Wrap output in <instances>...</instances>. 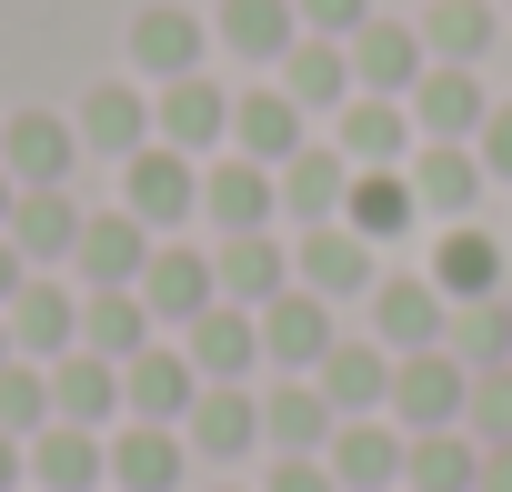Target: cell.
I'll use <instances>...</instances> for the list:
<instances>
[{
  "label": "cell",
  "instance_id": "7bdbcfd3",
  "mask_svg": "<svg viewBox=\"0 0 512 492\" xmlns=\"http://www.w3.org/2000/svg\"><path fill=\"white\" fill-rule=\"evenodd\" d=\"M482 171H502V181H512V111H492V121H482Z\"/></svg>",
  "mask_w": 512,
  "mask_h": 492
},
{
  "label": "cell",
  "instance_id": "ac0fdd59",
  "mask_svg": "<svg viewBox=\"0 0 512 492\" xmlns=\"http://www.w3.org/2000/svg\"><path fill=\"white\" fill-rule=\"evenodd\" d=\"M51 422H81V432L121 422V362H101V352H61V362H51Z\"/></svg>",
  "mask_w": 512,
  "mask_h": 492
},
{
  "label": "cell",
  "instance_id": "8d00e7d4",
  "mask_svg": "<svg viewBox=\"0 0 512 492\" xmlns=\"http://www.w3.org/2000/svg\"><path fill=\"white\" fill-rule=\"evenodd\" d=\"M442 352L462 372H502L512 362V302H462V322L442 332Z\"/></svg>",
  "mask_w": 512,
  "mask_h": 492
},
{
  "label": "cell",
  "instance_id": "f1b7e54d",
  "mask_svg": "<svg viewBox=\"0 0 512 492\" xmlns=\"http://www.w3.org/2000/svg\"><path fill=\"white\" fill-rule=\"evenodd\" d=\"M372 322H382V342H392V352H432V342L452 332L432 282H382V292H372Z\"/></svg>",
  "mask_w": 512,
  "mask_h": 492
},
{
  "label": "cell",
  "instance_id": "836d02e7",
  "mask_svg": "<svg viewBox=\"0 0 512 492\" xmlns=\"http://www.w3.org/2000/svg\"><path fill=\"white\" fill-rule=\"evenodd\" d=\"M412 181H392V171H352V191H342V221L362 231V241H392V231H412Z\"/></svg>",
  "mask_w": 512,
  "mask_h": 492
},
{
  "label": "cell",
  "instance_id": "c3c4849f",
  "mask_svg": "<svg viewBox=\"0 0 512 492\" xmlns=\"http://www.w3.org/2000/svg\"><path fill=\"white\" fill-rule=\"evenodd\" d=\"M0 362H11V322H0Z\"/></svg>",
  "mask_w": 512,
  "mask_h": 492
},
{
  "label": "cell",
  "instance_id": "9c48e42d",
  "mask_svg": "<svg viewBox=\"0 0 512 492\" xmlns=\"http://www.w3.org/2000/svg\"><path fill=\"white\" fill-rule=\"evenodd\" d=\"M322 462H332V482H342V492H402L412 442H402L382 412H362V422H342V432H332V452H322Z\"/></svg>",
  "mask_w": 512,
  "mask_h": 492
},
{
  "label": "cell",
  "instance_id": "ee69618b",
  "mask_svg": "<svg viewBox=\"0 0 512 492\" xmlns=\"http://www.w3.org/2000/svg\"><path fill=\"white\" fill-rule=\"evenodd\" d=\"M21 482H31V442H21V432H0V492H21Z\"/></svg>",
  "mask_w": 512,
  "mask_h": 492
},
{
  "label": "cell",
  "instance_id": "d590c367",
  "mask_svg": "<svg viewBox=\"0 0 512 492\" xmlns=\"http://www.w3.org/2000/svg\"><path fill=\"white\" fill-rule=\"evenodd\" d=\"M292 0H221V41L241 51V61H282L292 51Z\"/></svg>",
  "mask_w": 512,
  "mask_h": 492
},
{
  "label": "cell",
  "instance_id": "6da1fadb",
  "mask_svg": "<svg viewBox=\"0 0 512 492\" xmlns=\"http://www.w3.org/2000/svg\"><path fill=\"white\" fill-rule=\"evenodd\" d=\"M121 211H131V221H151V231L191 221V211H201V161H191V151H171V141H141V151L121 161Z\"/></svg>",
  "mask_w": 512,
  "mask_h": 492
},
{
  "label": "cell",
  "instance_id": "4316f807",
  "mask_svg": "<svg viewBox=\"0 0 512 492\" xmlns=\"http://www.w3.org/2000/svg\"><path fill=\"white\" fill-rule=\"evenodd\" d=\"M231 141H241L251 161L282 171V161L302 151V101H292V91H241V101H231Z\"/></svg>",
  "mask_w": 512,
  "mask_h": 492
},
{
  "label": "cell",
  "instance_id": "8992f818",
  "mask_svg": "<svg viewBox=\"0 0 512 492\" xmlns=\"http://www.w3.org/2000/svg\"><path fill=\"white\" fill-rule=\"evenodd\" d=\"M181 442L201 452V462H241L251 442H262V392H241V382H201V402L181 412Z\"/></svg>",
  "mask_w": 512,
  "mask_h": 492
},
{
  "label": "cell",
  "instance_id": "7a4b0ae2",
  "mask_svg": "<svg viewBox=\"0 0 512 492\" xmlns=\"http://www.w3.org/2000/svg\"><path fill=\"white\" fill-rule=\"evenodd\" d=\"M462 402H472V372H462L442 342L392 362V422H412V432H462Z\"/></svg>",
  "mask_w": 512,
  "mask_h": 492
},
{
  "label": "cell",
  "instance_id": "74e56055",
  "mask_svg": "<svg viewBox=\"0 0 512 492\" xmlns=\"http://www.w3.org/2000/svg\"><path fill=\"white\" fill-rule=\"evenodd\" d=\"M51 422V362H31V352H11V362H0V432H41Z\"/></svg>",
  "mask_w": 512,
  "mask_h": 492
},
{
  "label": "cell",
  "instance_id": "83f0119b",
  "mask_svg": "<svg viewBox=\"0 0 512 492\" xmlns=\"http://www.w3.org/2000/svg\"><path fill=\"white\" fill-rule=\"evenodd\" d=\"M492 282H502V252H492V231L452 221V231H442V252H432V292H442V302H492Z\"/></svg>",
  "mask_w": 512,
  "mask_h": 492
},
{
  "label": "cell",
  "instance_id": "7c38bea8",
  "mask_svg": "<svg viewBox=\"0 0 512 492\" xmlns=\"http://www.w3.org/2000/svg\"><path fill=\"white\" fill-rule=\"evenodd\" d=\"M81 282L91 292H141V262H151V221H131V211H91L81 221Z\"/></svg>",
  "mask_w": 512,
  "mask_h": 492
},
{
  "label": "cell",
  "instance_id": "4dcf8cb0",
  "mask_svg": "<svg viewBox=\"0 0 512 492\" xmlns=\"http://www.w3.org/2000/svg\"><path fill=\"white\" fill-rule=\"evenodd\" d=\"M282 91H292L302 111H342V101H352V51H332V41H292V51H282Z\"/></svg>",
  "mask_w": 512,
  "mask_h": 492
},
{
  "label": "cell",
  "instance_id": "7dc6e473",
  "mask_svg": "<svg viewBox=\"0 0 512 492\" xmlns=\"http://www.w3.org/2000/svg\"><path fill=\"white\" fill-rule=\"evenodd\" d=\"M11 201H21V181H11V171H0V231H11Z\"/></svg>",
  "mask_w": 512,
  "mask_h": 492
},
{
  "label": "cell",
  "instance_id": "5bb4252c",
  "mask_svg": "<svg viewBox=\"0 0 512 492\" xmlns=\"http://www.w3.org/2000/svg\"><path fill=\"white\" fill-rule=\"evenodd\" d=\"M221 131H231V91H211L201 71L191 81H161V101H151V141H171V151H221Z\"/></svg>",
  "mask_w": 512,
  "mask_h": 492
},
{
  "label": "cell",
  "instance_id": "d6986e66",
  "mask_svg": "<svg viewBox=\"0 0 512 492\" xmlns=\"http://www.w3.org/2000/svg\"><path fill=\"white\" fill-rule=\"evenodd\" d=\"M181 422H131L111 432V492H181Z\"/></svg>",
  "mask_w": 512,
  "mask_h": 492
},
{
  "label": "cell",
  "instance_id": "1f68e13d",
  "mask_svg": "<svg viewBox=\"0 0 512 492\" xmlns=\"http://www.w3.org/2000/svg\"><path fill=\"white\" fill-rule=\"evenodd\" d=\"M342 191H352V161H342V151H312V141H302V151L282 161V211L332 221V211H342Z\"/></svg>",
  "mask_w": 512,
  "mask_h": 492
},
{
  "label": "cell",
  "instance_id": "f6af8a7d",
  "mask_svg": "<svg viewBox=\"0 0 512 492\" xmlns=\"http://www.w3.org/2000/svg\"><path fill=\"white\" fill-rule=\"evenodd\" d=\"M21 282H31V262H21V241L0 231V312H11V292H21Z\"/></svg>",
  "mask_w": 512,
  "mask_h": 492
},
{
  "label": "cell",
  "instance_id": "cb8c5ba5",
  "mask_svg": "<svg viewBox=\"0 0 512 492\" xmlns=\"http://www.w3.org/2000/svg\"><path fill=\"white\" fill-rule=\"evenodd\" d=\"M352 81L382 91V101H402V91L422 81V31H402V21H362V31H352Z\"/></svg>",
  "mask_w": 512,
  "mask_h": 492
},
{
  "label": "cell",
  "instance_id": "484cf974",
  "mask_svg": "<svg viewBox=\"0 0 512 492\" xmlns=\"http://www.w3.org/2000/svg\"><path fill=\"white\" fill-rule=\"evenodd\" d=\"M402 151H412V111L402 101H382V91L372 101H342V161L352 171H392Z\"/></svg>",
  "mask_w": 512,
  "mask_h": 492
},
{
  "label": "cell",
  "instance_id": "44dd1931",
  "mask_svg": "<svg viewBox=\"0 0 512 492\" xmlns=\"http://www.w3.org/2000/svg\"><path fill=\"white\" fill-rule=\"evenodd\" d=\"M312 382H322V402H332L342 422H362V412L392 402V362H382V342H332Z\"/></svg>",
  "mask_w": 512,
  "mask_h": 492
},
{
  "label": "cell",
  "instance_id": "7402d4cb",
  "mask_svg": "<svg viewBox=\"0 0 512 492\" xmlns=\"http://www.w3.org/2000/svg\"><path fill=\"white\" fill-rule=\"evenodd\" d=\"M332 432H342V412L322 402V382H272L262 392V442H282V452H332Z\"/></svg>",
  "mask_w": 512,
  "mask_h": 492
},
{
  "label": "cell",
  "instance_id": "e575fe53",
  "mask_svg": "<svg viewBox=\"0 0 512 492\" xmlns=\"http://www.w3.org/2000/svg\"><path fill=\"white\" fill-rule=\"evenodd\" d=\"M482 482V452L462 432H412V462H402V492H472Z\"/></svg>",
  "mask_w": 512,
  "mask_h": 492
},
{
  "label": "cell",
  "instance_id": "681fc988",
  "mask_svg": "<svg viewBox=\"0 0 512 492\" xmlns=\"http://www.w3.org/2000/svg\"><path fill=\"white\" fill-rule=\"evenodd\" d=\"M211 492H241V482H211Z\"/></svg>",
  "mask_w": 512,
  "mask_h": 492
},
{
  "label": "cell",
  "instance_id": "f35d334b",
  "mask_svg": "<svg viewBox=\"0 0 512 492\" xmlns=\"http://www.w3.org/2000/svg\"><path fill=\"white\" fill-rule=\"evenodd\" d=\"M422 51H442V61H482V51H492V11H482V0H432Z\"/></svg>",
  "mask_w": 512,
  "mask_h": 492
},
{
  "label": "cell",
  "instance_id": "52a82bcc",
  "mask_svg": "<svg viewBox=\"0 0 512 492\" xmlns=\"http://www.w3.org/2000/svg\"><path fill=\"white\" fill-rule=\"evenodd\" d=\"M181 352H191L201 382H251V362H262V312L211 302L201 322H181Z\"/></svg>",
  "mask_w": 512,
  "mask_h": 492
},
{
  "label": "cell",
  "instance_id": "60d3db41",
  "mask_svg": "<svg viewBox=\"0 0 512 492\" xmlns=\"http://www.w3.org/2000/svg\"><path fill=\"white\" fill-rule=\"evenodd\" d=\"M262 492H342V482H332V462H322V452H282Z\"/></svg>",
  "mask_w": 512,
  "mask_h": 492
},
{
  "label": "cell",
  "instance_id": "2e32d148",
  "mask_svg": "<svg viewBox=\"0 0 512 492\" xmlns=\"http://www.w3.org/2000/svg\"><path fill=\"white\" fill-rule=\"evenodd\" d=\"M141 302H151V322H201V312L221 302L211 252H181V241H161V252L141 262Z\"/></svg>",
  "mask_w": 512,
  "mask_h": 492
},
{
  "label": "cell",
  "instance_id": "9a60e30c",
  "mask_svg": "<svg viewBox=\"0 0 512 492\" xmlns=\"http://www.w3.org/2000/svg\"><path fill=\"white\" fill-rule=\"evenodd\" d=\"M81 201H71V181H51V191H21L11 201V241H21V262L31 272H51V262H71L81 252Z\"/></svg>",
  "mask_w": 512,
  "mask_h": 492
},
{
  "label": "cell",
  "instance_id": "ba28073f",
  "mask_svg": "<svg viewBox=\"0 0 512 492\" xmlns=\"http://www.w3.org/2000/svg\"><path fill=\"white\" fill-rule=\"evenodd\" d=\"M322 352H332V302L322 292H272L262 302V362H282V372H322Z\"/></svg>",
  "mask_w": 512,
  "mask_h": 492
},
{
  "label": "cell",
  "instance_id": "ffe728a7",
  "mask_svg": "<svg viewBox=\"0 0 512 492\" xmlns=\"http://www.w3.org/2000/svg\"><path fill=\"white\" fill-rule=\"evenodd\" d=\"M292 262H302V292L332 302V292H362V282H372V241H362L352 221H302V252H292Z\"/></svg>",
  "mask_w": 512,
  "mask_h": 492
},
{
  "label": "cell",
  "instance_id": "30bf717a",
  "mask_svg": "<svg viewBox=\"0 0 512 492\" xmlns=\"http://www.w3.org/2000/svg\"><path fill=\"white\" fill-rule=\"evenodd\" d=\"M31 492H111V442L81 422H41L31 432Z\"/></svg>",
  "mask_w": 512,
  "mask_h": 492
},
{
  "label": "cell",
  "instance_id": "3957f363",
  "mask_svg": "<svg viewBox=\"0 0 512 492\" xmlns=\"http://www.w3.org/2000/svg\"><path fill=\"white\" fill-rule=\"evenodd\" d=\"M11 352H31V362H61V352H81V292L71 282H51V272H31L21 292H11Z\"/></svg>",
  "mask_w": 512,
  "mask_h": 492
},
{
  "label": "cell",
  "instance_id": "277c9868",
  "mask_svg": "<svg viewBox=\"0 0 512 492\" xmlns=\"http://www.w3.org/2000/svg\"><path fill=\"white\" fill-rule=\"evenodd\" d=\"M191 402H201V372H191L181 342H141V352L121 362V412H131V422H181Z\"/></svg>",
  "mask_w": 512,
  "mask_h": 492
},
{
  "label": "cell",
  "instance_id": "b9f144b4",
  "mask_svg": "<svg viewBox=\"0 0 512 492\" xmlns=\"http://www.w3.org/2000/svg\"><path fill=\"white\" fill-rule=\"evenodd\" d=\"M292 11H302V31H362L372 0H292Z\"/></svg>",
  "mask_w": 512,
  "mask_h": 492
},
{
  "label": "cell",
  "instance_id": "4fadbf2b",
  "mask_svg": "<svg viewBox=\"0 0 512 492\" xmlns=\"http://www.w3.org/2000/svg\"><path fill=\"white\" fill-rule=\"evenodd\" d=\"M211 282H221V302L262 312L272 292H292V252H282L272 231H221V252H211Z\"/></svg>",
  "mask_w": 512,
  "mask_h": 492
},
{
  "label": "cell",
  "instance_id": "f546056e",
  "mask_svg": "<svg viewBox=\"0 0 512 492\" xmlns=\"http://www.w3.org/2000/svg\"><path fill=\"white\" fill-rule=\"evenodd\" d=\"M141 342H151V302H141V292H81V352L131 362Z\"/></svg>",
  "mask_w": 512,
  "mask_h": 492
},
{
  "label": "cell",
  "instance_id": "d6a6232c",
  "mask_svg": "<svg viewBox=\"0 0 512 492\" xmlns=\"http://www.w3.org/2000/svg\"><path fill=\"white\" fill-rule=\"evenodd\" d=\"M412 201L462 221V211L482 201V151H462V141H432V151H422V171H412Z\"/></svg>",
  "mask_w": 512,
  "mask_h": 492
},
{
  "label": "cell",
  "instance_id": "e0dca14e",
  "mask_svg": "<svg viewBox=\"0 0 512 492\" xmlns=\"http://www.w3.org/2000/svg\"><path fill=\"white\" fill-rule=\"evenodd\" d=\"M412 121H422L432 141H472V131L492 121V101H482L472 61H442V71H422V81H412Z\"/></svg>",
  "mask_w": 512,
  "mask_h": 492
},
{
  "label": "cell",
  "instance_id": "5b68a950",
  "mask_svg": "<svg viewBox=\"0 0 512 492\" xmlns=\"http://www.w3.org/2000/svg\"><path fill=\"white\" fill-rule=\"evenodd\" d=\"M71 161H81V131H71L61 111H11V121H0V171H11L21 191L71 181Z\"/></svg>",
  "mask_w": 512,
  "mask_h": 492
},
{
  "label": "cell",
  "instance_id": "d4e9b609",
  "mask_svg": "<svg viewBox=\"0 0 512 492\" xmlns=\"http://www.w3.org/2000/svg\"><path fill=\"white\" fill-rule=\"evenodd\" d=\"M71 131H81V151H111V161H131V151L151 141V101H141L131 81H101V91L81 101V121H71Z\"/></svg>",
  "mask_w": 512,
  "mask_h": 492
},
{
  "label": "cell",
  "instance_id": "f907efd6",
  "mask_svg": "<svg viewBox=\"0 0 512 492\" xmlns=\"http://www.w3.org/2000/svg\"><path fill=\"white\" fill-rule=\"evenodd\" d=\"M21 492H31V482H21Z\"/></svg>",
  "mask_w": 512,
  "mask_h": 492
},
{
  "label": "cell",
  "instance_id": "8fae6325",
  "mask_svg": "<svg viewBox=\"0 0 512 492\" xmlns=\"http://www.w3.org/2000/svg\"><path fill=\"white\" fill-rule=\"evenodd\" d=\"M272 201H282V171L251 161V151H231V161L201 171V211H211L221 231H272Z\"/></svg>",
  "mask_w": 512,
  "mask_h": 492
},
{
  "label": "cell",
  "instance_id": "ab89813d",
  "mask_svg": "<svg viewBox=\"0 0 512 492\" xmlns=\"http://www.w3.org/2000/svg\"><path fill=\"white\" fill-rule=\"evenodd\" d=\"M462 422H472L482 442H512V362H502V372H472V402H462Z\"/></svg>",
  "mask_w": 512,
  "mask_h": 492
},
{
  "label": "cell",
  "instance_id": "bcb514c9",
  "mask_svg": "<svg viewBox=\"0 0 512 492\" xmlns=\"http://www.w3.org/2000/svg\"><path fill=\"white\" fill-rule=\"evenodd\" d=\"M472 492H512V442H492V452H482V482H472Z\"/></svg>",
  "mask_w": 512,
  "mask_h": 492
},
{
  "label": "cell",
  "instance_id": "603a6c76",
  "mask_svg": "<svg viewBox=\"0 0 512 492\" xmlns=\"http://www.w3.org/2000/svg\"><path fill=\"white\" fill-rule=\"evenodd\" d=\"M201 41H211V31H201L191 11H141V21H131V71H141V81H191V71H201Z\"/></svg>",
  "mask_w": 512,
  "mask_h": 492
}]
</instances>
